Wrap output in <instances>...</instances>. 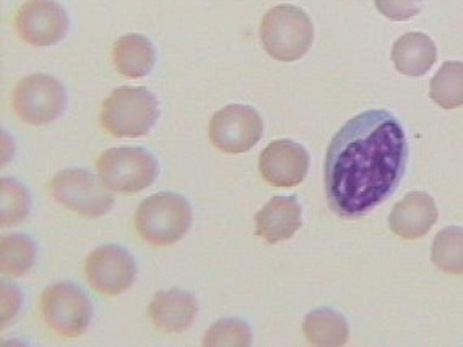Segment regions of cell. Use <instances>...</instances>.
<instances>
[{
    "mask_svg": "<svg viewBox=\"0 0 463 347\" xmlns=\"http://www.w3.org/2000/svg\"><path fill=\"white\" fill-rule=\"evenodd\" d=\"M407 163V135L399 118L383 109L361 112L328 146V206L348 220L371 213L399 189Z\"/></svg>",
    "mask_w": 463,
    "mask_h": 347,
    "instance_id": "cell-1",
    "label": "cell"
},
{
    "mask_svg": "<svg viewBox=\"0 0 463 347\" xmlns=\"http://www.w3.org/2000/svg\"><path fill=\"white\" fill-rule=\"evenodd\" d=\"M160 117L156 98L146 88L122 87L103 103L101 126L118 138H138L152 130Z\"/></svg>",
    "mask_w": 463,
    "mask_h": 347,
    "instance_id": "cell-2",
    "label": "cell"
},
{
    "mask_svg": "<svg viewBox=\"0 0 463 347\" xmlns=\"http://www.w3.org/2000/svg\"><path fill=\"white\" fill-rule=\"evenodd\" d=\"M260 40L269 56L279 62L299 61L314 41L311 18L295 5L273 7L260 24Z\"/></svg>",
    "mask_w": 463,
    "mask_h": 347,
    "instance_id": "cell-3",
    "label": "cell"
},
{
    "mask_svg": "<svg viewBox=\"0 0 463 347\" xmlns=\"http://www.w3.org/2000/svg\"><path fill=\"white\" fill-rule=\"evenodd\" d=\"M191 224L189 202L171 192L145 198L136 213L138 236L156 247L176 244L191 230Z\"/></svg>",
    "mask_w": 463,
    "mask_h": 347,
    "instance_id": "cell-4",
    "label": "cell"
},
{
    "mask_svg": "<svg viewBox=\"0 0 463 347\" xmlns=\"http://www.w3.org/2000/svg\"><path fill=\"white\" fill-rule=\"evenodd\" d=\"M98 175L111 192L126 195L150 187L158 175V163L144 148H112L96 161Z\"/></svg>",
    "mask_w": 463,
    "mask_h": 347,
    "instance_id": "cell-5",
    "label": "cell"
},
{
    "mask_svg": "<svg viewBox=\"0 0 463 347\" xmlns=\"http://www.w3.org/2000/svg\"><path fill=\"white\" fill-rule=\"evenodd\" d=\"M91 304L85 292L71 283L51 286L41 295V315L49 328L64 340H75L89 328Z\"/></svg>",
    "mask_w": 463,
    "mask_h": 347,
    "instance_id": "cell-6",
    "label": "cell"
},
{
    "mask_svg": "<svg viewBox=\"0 0 463 347\" xmlns=\"http://www.w3.org/2000/svg\"><path fill=\"white\" fill-rule=\"evenodd\" d=\"M96 175L83 169H67L51 182L52 197L83 218H99L114 205L111 190Z\"/></svg>",
    "mask_w": 463,
    "mask_h": 347,
    "instance_id": "cell-7",
    "label": "cell"
},
{
    "mask_svg": "<svg viewBox=\"0 0 463 347\" xmlns=\"http://www.w3.org/2000/svg\"><path fill=\"white\" fill-rule=\"evenodd\" d=\"M16 116L30 126L54 122L65 109L67 96L61 81L44 73L22 80L12 95Z\"/></svg>",
    "mask_w": 463,
    "mask_h": 347,
    "instance_id": "cell-8",
    "label": "cell"
},
{
    "mask_svg": "<svg viewBox=\"0 0 463 347\" xmlns=\"http://www.w3.org/2000/svg\"><path fill=\"white\" fill-rule=\"evenodd\" d=\"M264 135L260 114L244 104H232L216 112L210 122V140L216 148L230 155L252 150Z\"/></svg>",
    "mask_w": 463,
    "mask_h": 347,
    "instance_id": "cell-9",
    "label": "cell"
},
{
    "mask_svg": "<svg viewBox=\"0 0 463 347\" xmlns=\"http://www.w3.org/2000/svg\"><path fill=\"white\" fill-rule=\"evenodd\" d=\"M85 275L98 294L114 297L134 285L136 260L119 245H103L90 253L85 261Z\"/></svg>",
    "mask_w": 463,
    "mask_h": 347,
    "instance_id": "cell-10",
    "label": "cell"
},
{
    "mask_svg": "<svg viewBox=\"0 0 463 347\" xmlns=\"http://www.w3.org/2000/svg\"><path fill=\"white\" fill-rule=\"evenodd\" d=\"M16 32L32 46H52L69 32V16L54 0H30L16 14Z\"/></svg>",
    "mask_w": 463,
    "mask_h": 347,
    "instance_id": "cell-11",
    "label": "cell"
},
{
    "mask_svg": "<svg viewBox=\"0 0 463 347\" xmlns=\"http://www.w3.org/2000/svg\"><path fill=\"white\" fill-rule=\"evenodd\" d=\"M311 158L303 145L293 140H275L260 155L259 169L273 187H296L306 179Z\"/></svg>",
    "mask_w": 463,
    "mask_h": 347,
    "instance_id": "cell-12",
    "label": "cell"
},
{
    "mask_svg": "<svg viewBox=\"0 0 463 347\" xmlns=\"http://www.w3.org/2000/svg\"><path fill=\"white\" fill-rule=\"evenodd\" d=\"M438 206L426 192H411L393 206L389 228L405 240H418L426 236L438 222Z\"/></svg>",
    "mask_w": 463,
    "mask_h": 347,
    "instance_id": "cell-13",
    "label": "cell"
},
{
    "mask_svg": "<svg viewBox=\"0 0 463 347\" xmlns=\"http://www.w3.org/2000/svg\"><path fill=\"white\" fill-rule=\"evenodd\" d=\"M303 226V206L296 197H273L256 214L257 236L279 244L295 236Z\"/></svg>",
    "mask_w": 463,
    "mask_h": 347,
    "instance_id": "cell-14",
    "label": "cell"
},
{
    "mask_svg": "<svg viewBox=\"0 0 463 347\" xmlns=\"http://www.w3.org/2000/svg\"><path fill=\"white\" fill-rule=\"evenodd\" d=\"M197 302L189 292H158L148 307L153 324L161 333H184L197 316Z\"/></svg>",
    "mask_w": 463,
    "mask_h": 347,
    "instance_id": "cell-15",
    "label": "cell"
},
{
    "mask_svg": "<svg viewBox=\"0 0 463 347\" xmlns=\"http://www.w3.org/2000/svg\"><path fill=\"white\" fill-rule=\"evenodd\" d=\"M395 69L411 79L423 77L438 61V48L424 33H407L392 48Z\"/></svg>",
    "mask_w": 463,
    "mask_h": 347,
    "instance_id": "cell-16",
    "label": "cell"
},
{
    "mask_svg": "<svg viewBox=\"0 0 463 347\" xmlns=\"http://www.w3.org/2000/svg\"><path fill=\"white\" fill-rule=\"evenodd\" d=\"M155 48L142 34H126L112 46V62L116 70L128 79H142L155 65Z\"/></svg>",
    "mask_w": 463,
    "mask_h": 347,
    "instance_id": "cell-17",
    "label": "cell"
},
{
    "mask_svg": "<svg viewBox=\"0 0 463 347\" xmlns=\"http://www.w3.org/2000/svg\"><path fill=\"white\" fill-rule=\"evenodd\" d=\"M304 336L312 346L340 347L350 340L348 322L332 308H317L304 318Z\"/></svg>",
    "mask_w": 463,
    "mask_h": 347,
    "instance_id": "cell-18",
    "label": "cell"
},
{
    "mask_svg": "<svg viewBox=\"0 0 463 347\" xmlns=\"http://www.w3.org/2000/svg\"><path fill=\"white\" fill-rule=\"evenodd\" d=\"M432 101L442 109H458L463 106V62L449 61L434 75L430 85Z\"/></svg>",
    "mask_w": 463,
    "mask_h": 347,
    "instance_id": "cell-19",
    "label": "cell"
},
{
    "mask_svg": "<svg viewBox=\"0 0 463 347\" xmlns=\"http://www.w3.org/2000/svg\"><path fill=\"white\" fill-rule=\"evenodd\" d=\"M431 261L446 275H463V228L449 226L436 234Z\"/></svg>",
    "mask_w": 463,
    "mask_h": 347,
    "instance_id": "cell-20",
    "label": "cell"
},
{
    "mask_svg": "<svg viewBox=\"0 0 463 347\" xmlns=\"http://www.w3.org/2000/svg\"><path fill=\"white\" fill-rule=\"evenodd\" d=\"M36 258V249L30 237L24 234L4 237L0 242V267L5 277H24Z\"/></svg>",
    "mask_w": 463,
    "mask_h": 347,
    "instance_id": "cell-21",
    "label": "cell"
},
{
    "mask_svg": "<svg viewBox=\"0 0 463 347\" xmlns=\"http://www.w3.org/2000/svg\"><path fill=\"white\" fill-rule=\"evenodd\" d=\"M0 206H2V226H15L30 213V197L24 185L14 179L0 182Z\"/></svg>",
    "mask_w": 463,
    "mask_h": 347,
    "instance_id": "cell-22",
    "label": "cell"
},
{
    "mask_svg": "<svg viewBox=\"0 0 463 347\" xmlns=\"http://www.w3.org/2000/svg\"><path fill=\"white\" fill-rule=\"evenodd\" d=\"M202 344L207 347H248L252 344V333L248 324L241 320H220L208 330Z\"/></svg>",
    "mask_w": 463,
    "mask_h": 347,
    "instance_id": "cell-23",
    "label": "cell"
},
{
    "mask_svg": "<svg viewBox=\"0 0 463 347\" xmlns=\"http://www.w3.org/2000/svg\"><path fill=\"white\" fill-rule=\"evenodd\" d=\"M375 7L392 22H407L418 15L423 0H374Z\"/></svg>",
    "mask_w": 463,
    "mask_h": 347,
    "instance_id": "cell-24",
    "label": "cell"
},
{
    "mask_svg": "<svg viewBox=\"0 0 463 347\" xmlns=\"http://www.w3.org/2000/svg\"><path fill=\"white\" fill-rule=\"evenodd\" d=\"M22 294L14 285L2 283V328H5L18 314Z\"/></svg>",
    "mask_w": 463,
    "mask_h": 347,
    "instance_id": "cell-25",
    "label": "cell"
}]
</instances>
